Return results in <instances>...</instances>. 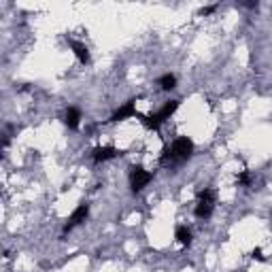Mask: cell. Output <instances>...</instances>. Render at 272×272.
Masks as SVG:
<instances>
[{
  "label": "cell",
  "instance_id": "cell-1",
  "mask_svg": "<svg viewBox=\"0 0 272 272\" xmlns=\"http://www.w3.org/2000/svg\"><path fill=\"white\" fill-rule=\"evenodd\" d=\"M191 153H194V142H191V138H187V136H181V138H177L170 147H164L160 162L162 164L185 162L187 157H191Z\"/></svg>",
  "mask_w": 272,
  "mask_h": 272
},
{
  "label": "cell",
  "instance_id": "cell-2",
  "mask_svg": "<svg viewBox=\"0 0 272 272\" xmlns=\"http://www.w3.org/2000/svg\"><path fill=\"white\" fill-rule=\"evenodd\" d=\"M215 202H217V194L215 189H202L198 194V202H196V217L198 219H209L213 215L215 209Z\"/></svg>",
  "mask_w": 272,
  "mask_h": 272
},
{
  "label": "cell",
  "instance_id": "cell-3",
  "mask_svg": "<svg viewBox=\"0 0 272 272\" xmlns=\"http://www.w3.org/2000/svg\"><path fill=\"white\" fill-rule=\"evenodd\" d=\"M151 179H153L151 173H147V170L140 168V166H134L132 173H130V187H132V191H134V194L142 191L149 183H151Z\"/></svg>",
  "mask_w": 272,
  "mask_h": 272
},
{
  "label": "cell",
  "instance_id": "cell-4",
  "mask_svg": "<svg viewBox=\"0 0 272 272\" xmlns=\"http://www.w3.org/2000/svg\"><path fill=\"white\" fill-rule=\"evenodd\" d=\"M88 215H90V204L81 202V204H79L77 209L73 211V215L68 217L66 226H64V232H70V230H73V227H77L79 224H83V221L88 219Z\"/></svg>",
  "mask_w": 272,
  "mask_h": 272
},
{
  "label": "cell",
  "instance_id": "cell-5",
  "mask_svg": "<svg viewBox=\"0 0 272 272\" xmlns=\"http://www.w3.org/2000/svg\"><path fill=\"white\" fill-rule=\"evenodd\" d=\"M130 117H138V111H136L134 100H128L126 104H121L119 109L111 115L109 121H124V119H130Z\"/></svg>",
  "mask_w": 272,
  "mask_h": 272
},
{
  "label": "cell",
  "instance_id": "cell-6",
  "mask_svg": "<svg viewBox=\"0 0 272 272\" xmlns=\"http://www.w3.org/2000/svg\"><path fill=\"white\" fill-rule=\"evenodd\" d=\"M117 149L113 147H96L94 151H91V160L94 162H106V160H113V157H117Z\"/></svg>",
  "mask_w": 272,
  "mask_h": 272
},
{
  "label": "cell",
  "instance_id": "cell-7",
  "mask_svg": "<svg viewBox=\"0 0 272 272\" xmlns=\"http://www.w3.org/2000/svg\"><path fill=\"white\" fill-rule=\"evenodd\" d=\"M64 124H66L70 130H77L79 124H81V111L77 106H68L66 113H64Z\"/></svg>",
  "mask_w": 272,
  "mask_h": 272
},
{
  "label": "cell",
  "instance_id": "cell-8",
  "mask_svg": "<svg viewBox=\"0 0 272 272\" xmlns=\"http://www.w3.org/2000/svg\"><path fill=\"white\" fill-rule=\"evenodd\" d=\"M179 104H181L179 100H168V102H164V106H162L160 111H157V117H160L162 124H164L166 119H170V117L175 115V111L179 109Z\"/></svg>",
  "mask_w": 272,
  "mask_h": 272
},
{
  "label": "cell",
  "instance_id": "cell-9",
  "mask_svg": "<svg viewBox=\"0 0 272 272\" xmlns=\"http://www.w3.org/2000/svg\"><path fill=\"white\" fill-rule=\"evenodd\" d=\"M70 49H73V53L77 55V60L81 64H88L90 62V49L83 45V43L79 41H70Z\"/></svg>",
  "mask_w": 272,
  "mask_h": 272
},
{
  "label": "cell",
  "instance_id": "cell-10",
  "mask_svg": "<svg viewBox=\"0 0 272 272\" xmlns=\"http://www.w3.org/2000/svg\"><path fill=\"white\" fill-rule=\"evenodd\" d=\"M175 238L179 245H183V247H189L191 245V230L187 226H177V230H175Z\"/></svg>",
  "mask_w": 272,
  "mask_h": 272
},
{
  "label": "cell",
  "instance_id": "cell-11",
  "mask_svg": "<svg viewBox=\"0 0 272 272\" xmlns=\"http://www.w3.org/2000/svg\"><path fill=\"white\" fill-rule=\"evenodd\" d=\"M157 83H160V88H162L164 91H170V90H175V88H177V77L168 73V75L160 77V81H157Z\"/></svg>",
  "mask_w": 272,
  "mask_h": 272
},
{
  "label": "cell",
  "instance_id": "cell-12",
  "mask_svg": "<svg viewBox=\"0 0 272 272\" xmlns=\"http://www.w3.org/2000/svg\"><path fill=\"white\" fill-rule=\"evenodd\" d=\"M251 181H253V177H251V173H247V170L236 177V183H238L240 187H249V185H251Z\"/></svg>",
  "mask_w": 272,
  "mask_h": 272
},
{
  "label": "cell",
  "instance_id": "cell-13",
  "mask_svg": "<svg viewBox=\"0 0 272 272\" xmlns=\"http://www.w3.org/2000/svg\"><path fill=\"white\" fill-rule=\"evenodd\" d=\"M253 260H257V262H266V257H264V253H262V249H253Z\"/></svg>",
  "mask_w": 272,
  "mask_h": 272
},
{
  "label": "cell",
  "instance_id": "cell-14",
  "mask_svg": "<svg viewBox=\"0 0 272 272\" xmlns=\"http://www.w3.org/2000/svg\"><path fill=\"white\" fill-rule=\"evenodd\" d=\"M215 9H217V4H211V6H204V9H202V11H200V15H211V13H213Z\"/></svg>",
  "mask_w": 272,
  "mask_h": 272
}]
</instances>
